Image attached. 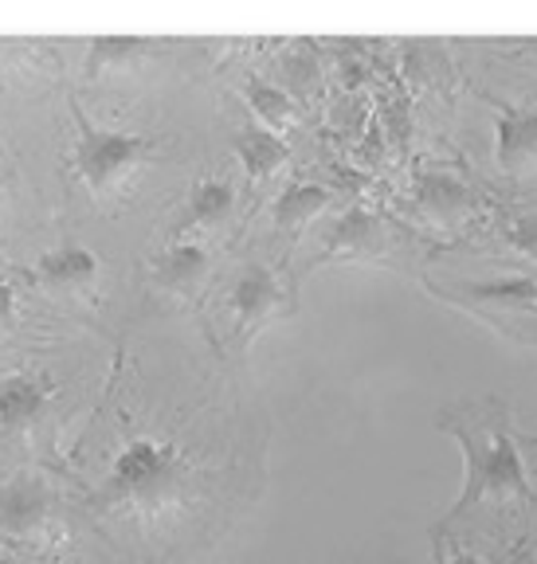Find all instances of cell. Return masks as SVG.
Wrapping results in <instances>:
<instances>
[{"mask_svg":"<svg viewBox=\"0 0 537 564\" xmlns=\"http://www.w3.org/2000/svg\"><path fill=\"white\" fill-rule=\"evenodd\" d=\"M52 513V490L40 475H12L0 486V529L9 538H28L40 533Z\"/></svg>","mask_w":537,"mask_h":564,"instance_id":"cell-6","label":"cell"},{"mask_svg":"<svg viewBox=\"0 0 537 564\" xmlns=\"http://www.w3.org/2000/svg\"><path fill=\"white\" fill-rule=\"evenodd\" d=\"M153 153V141L141 133L103 130L79 115V138H75V173L87 185L90 196H110L133 176V169L146 165Z\"/></svg>","mask_w":537,"mask_h":564,"instance_id":"cell-3","label":"cell"},{"mask_svg":"<svg viewBox=\"0 0 537 564\" xmlns=\"http://www.w3.org/2000/svg\"><path fill=\"white\" fill-rule=\"evenodd\" d=\"M12 310H17V291H12L9 279H0V322H9Z\"/></svg>","mask_w":537,"mask_h":564,"instance_id":"cell-19","label":"cell"},{"mask_svg":"<svg viewBox=\"0 0 537 564\" xmlns=\"http://www.w3.org/2000/svg\"><path fill=\"white\" fill-rule=\"evenodd\" d=\"M208 251H204L196 239H176L173 247H165L158 259V267H153V274H158V282L165 286V291H196L204 279H208Z\"/></svg>","mask_w":537,"mask_h":564,"instance_id":"cell-10","label":"cell"},{"mask_svg":"<svg viewBox=\"0 0 537 564\" xmlns=\"http://www.w3.org/2000/svg\"><path fill=\"white\" fill-rule=\"evenodd\" d=\"M468 294L483 302H537V279L534 274H514V279L471 282Z\"/></svg>","mask_w":537,"mask_h":564,"instance_id":"cell-16","label":"cell"},{"mask_svg":"<svg viewBox=\"0 0 537 564\" xmlns=\"http://www.w3.org/2000/svg\"><path fill=\"white\" fill-rule=\"evenodd\" d=\"M443 427L463 447V490L451 518H463L483 498H518V502L534 498L518 443L506 427V412H468V420L448 415Z\"/></svg>","mask_w":537,"mask_h":564,"instance_id":"cell-1","label":"cell"},{"mask_svg":"<svg viewBox=\"0 0 537 564\" xmlns=\"http://www.w3.org/2000/svg\"><path fill=\"white\" fill-rule=\"evenodd\" d=\"M451 564H491V561H483V556H475V553H459V556H451Z\"/></svg>","mask_w":537,"mask_h":564,"instance_id":"cell-20","label":"cell"},{"mask_svg":"<svg viewBox=\"0 0 537 564\" xmlns=\"http://www.w3.org/2000/svg\"><path fill=\"white\" fill-rule=\"evenodd\" d=\"M506 243L518 247L522 256L537 259V212H526V216H518V220L506 228Z\"/></svg>","mask_w":537,"mask_h":564,"instance_id":"cell-18","label":"cell"},{"mask_svg":"<svg viewBox=\"0 0 537 564\" xmlns=\"http://www.w3.org/2000/svg\"><path fill=\"white\" fill-rule=\"evenodd\" d=\"M35 279L47 291H90L98 279V256L79 243H63L35 263Z\"/></svg>","mask_w":537,"mask_h":564,"instance_id":"cell-8","label":"cell"},{"mask_svg":"<svg viewBox=\"0 0 537 564\" xmlns=\"http://www.w3.org/2000/svg\"><path fill=\"white\" fill-rule=\"evenodd\" d=\"M416 208L423 212V216H432V220L440 224H451L459 220V216H468L471 208H475V196H471V188L459 181V176L451 173H440V169H423L420 176H416Z\"/></svg>","mask_w":537,"mask_h":564,"instance_id":"cell-9","label":"cell"},{"mask_svg":"<svg viewBox=\"0 0 537 564\" xmlns=\"http://www.w3.org/2000/svg\"><path fill=\"white\" fill-rule=\"evenodd\" d=\"M494 161L506 176H522L537 169V102H511L494 122Z\"/></svg>","mask_w":537,"mask_h":564,"instance_id":"cell-4","label":"cell"},{"mask_svg":"<svg viewBox=\"0 0 537 564\" xmlns=\"http://www.w3.org/2000/svg\"><path fill=\"white\" fill-rule=\"evenodd\" d=\"M244 95H247V102H251V110H256V115L267 122V130L279 133L282 126L294 122L291 98H287V90H282V87H275V83H267V79H259V75H251V79L244 83Z\"/></svg>","mask_w":537,"mask_h":564,"instance_id":"cell-15","label":"cell"},{"mask_svg":"<svg viewBox=\"0 0 537 564\" xmlns=\"http://www.w3.org/2000/svg\"><path fill=\"white\" fill-rule=\"evenodd\" d=\"M330 204V188L322 185H291L282 188V196L275 200V224H279V231H287V236H294L299 228H307L310 220H314L318 212Z\"/></svg>","mask_w":537,"mask_h":564,"instance_id":"cell-13","label":"cell"},{"mask_svg":"<svg viewBox=\"0 0 537 564\" xmlns=\"http://www.w3.org/2000/svg\"><path fill=\"white\" fill-rule=\"evenodd\" d=\"M52 404V384L32 372H9L0 380V432H32Z\"/></svg>","mask_w":537,"mask_h":564,"instance_id":"cell-7","label":"cell"},{"mask_svg":"<svg viewBox=\"0 0 537 564\" xmlns=\"http://www.w3.org/2000/svg\"><path fill=\"white\" fill-rule=\"evenodd\" d=\"M189 478H193V463L173 440L133 435L106 470L103 498L126 510L158 513L185 498Z\"/></svg>","mask_w":537,"mask_h":564,"instance_id":"cell-2","label":"cell"},{"mask_svg":"<svg viewBox=\"0 0 537 564\" xmlns=\"http://www.w3.org/2000/svg\"><path fill=\"white\" fill-rule=\"evenodd\" d=\"M236 208V188L228 176H201L189 196L185 220L176 224V231L189 228H216L221 220H228V212Z\"/></svg>","mask_w":537,"mask_h":564,"instance_id":"cell-12","label":"cell"},{"mask_svg":"<svg viewBox=\"0 0 537 564\" xmlns=\"http://www.w3.org/2000/svg\"><path fill=\"white\" fill-rule=\"evenodd\" d=\"M228 310L239 329H256L282 310V279L267 263H247L228 286Z\"/></svg>","mask_w":537,"mask_h":564,"instance_id":"cell-5","label":"cell"},{"mask_svg":"<svg viewBox=\"0 0 537 564\" xmlns=\"http://www.w3.org/2000/svg\"><path fill=\"white\" fill-rule=\"evenodd\" d=\"M146 47H150L146 40H115V35L95 40V44H90V70L122 67V63H130L133 55H141Z\"/></svg>","mask_w":537,"mask_h":564,"instance_id":"cell-17","label":"cell"},{"mask_svg":"<svg viewBox=\"0 0 537 564\" xmlns=\"http://www.w3.org/2000/svg\"><path fill=\"white\" fill-rule=\"evenodd\" d=\"M330 251L334 256H362V251H373L380 243V224L373 220L365 208H350L342 220L330 231Z\"/></svg>","mask_w":537,"mask_h":564,"instance_id":"cell-14","label":"cell"},{"mask_svg":"<svg viewBox=\"0 0 537 564\" xmlns=\"http://www.w3.org/2000/svg\"><path fill=\"white\" fill-rule=\"evenodd\" d=\"M0 200H4V173H0Z\"/></svg>","mask_w":537,"mask_h":564,"instance_id":"cell-21","label":"cell"},{"mask_svg":"<svg viewBox=\"0 0 537 564\" xmlns=\"http://www.w3.org/2000/svg\"><path fill=\"white\" fill-rule=\"evenodd\" d=\"M236 158L251 181H267L287 165L291 145L282 141V133L267 130V126H247V130L236 133Z\"/></svg>","mask_w":537,"mask_h":564,"instance_id":"cell-11","label":"cell"}]
</instances>
